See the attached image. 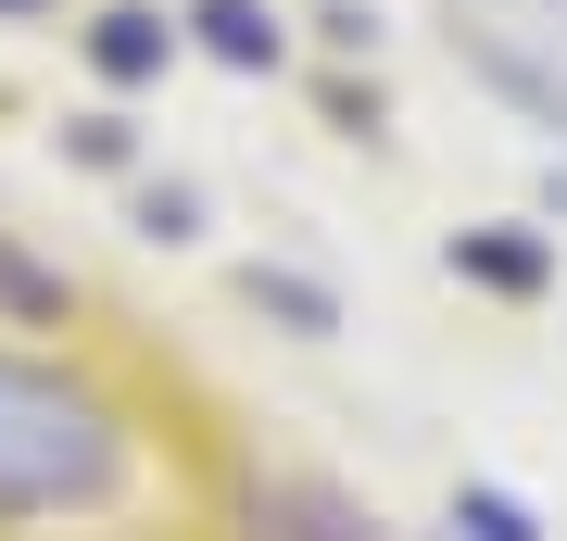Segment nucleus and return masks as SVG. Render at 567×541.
I'll return each instance as SVG.
<instances>
[{
    "label": "nucleus",
    "instance_id": "f257e3e1",
    "mask_svg": "<svg viewBox=\"0 0 567 541\" xmlns=\"http://www.w3.org/2000/svg\"><path fill=\"white\" fill-rule=\"evenodd\" d=\"M140 479V441L89 378L0 353V517H102Z\"/></svg>",
    "mask_w": 567,
    "mask_h": 541
},
{
    "label": "nucleus",
    "instance_id": "f03ea898",
    "mask_svg": "<svg viewBox=\"0 0 567 541\" xmlns=\"http://www.w3.org/2000/svg\"><path fill=\"white\" fill-rule=\"evenodd\" d=\"M203 25H215V51H227V63H265V39H278V25L252 13V0H215Z\"/></svg>",
    "mask_w": 567,
    "mask_h": 541
},
{
    "label": "nucleus",
    "instance_id": "7ed1b4c3",
    "mask_svg": "<svg viewBox=\"0 0 567 541\" xmlns=\"http://www.w3.org/2000/svg\"><path fill=\"white\" fill-rule=\"evenodd\" d=\"M89 51H102L114 76H140V63H164V39H152V13H114V25H102V39H89Z\"/></svg>",
    "mask_w": 567,
    "mask_h": 541
},
{
    "label": "nucleus",
    "instance_id": "20e7f679",
    "mask_svg": "<svg viewBox=\"0 0 567 541\" xmlns=\"http://www.w3.org/2000/svg\"><path fill=\"white\" fill-rule=\"evenodd\" d=\"M454 264H480V278H505V290L543 278V252H529V240H454Z\"/></svg>",
    "mask_w": 567,
    "mask_h": 541
}]
</instances>
